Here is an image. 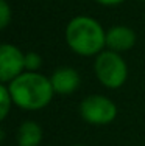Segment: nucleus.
Listing matches in <instances>:
<instances>
[{"label":"nucleus","mask_w":145,"mask_h":146,"mask_svg":"<svg viewBox=\"0 0 145 146\" xmlns=\"http://www.w3.org/2000/svg\"><path fill=\"white\" fill-rule=\"evenodd\" d=\"M65 40L77 54L94 56L106 47V31L92 17L77 16L65 27Z\"/></svg>","instance_id":"obj_2"},{"label":"nucleus","mask_w":145,"mask_h":146,"mask_svg":"<svg viewBox=\"0 0 145 146\" xmlns=\"http://www.w3.org/2000/svg\"><path fill=\"white\" fill-rule=\"evenodd\" d=\"M50 81H51V86H53L55 93H59V95L74 93L81 84V78L78 75V72L72 67L56 68L53 72V75H51Z\"/></svg>","instance_id":"obj_7"},{"label":"nucleus","mask_w":145,"mask_h":146,"mask_svg":"<svg viewBox=\"0 0 145 146\" xmlns=\"http://www.w3.org/2000/svg\"><path fill=\"white\" fill-rule=\"evenodd\" d=\"M94 70L97 79L108 89L122 87L128 78L126 62L123 61L120 53H116L112 50H106L97 54Z\"/></svg>","instance_id":"obj_3"},{"label":"nucleus","mask_w":145,"mask_h":146,"mask_svg":"<svg viewBox=\"0 0 145 146\" xmlns=\"http://www.w3.org/2000/svg\"><path fill=\"white\" fill-rule=\"evenodd\" d=\"M13 103L25 110L44 109L53 98V86L48 78L41 73L27 72L8 82Z\"/></svg>","instance_id":"obj_1"},{"label":"nucleus","mask_w":145,"mask_h":146,"mask_svg":"<svg viewBox=\"0 0 145 146\" xmlns=\"http://www.w3.org/2000/svg\"><path fill=\"white\" fill-rule=\"evenodd\" d=\"M139 2H145V0H139Z\"/></svg>","instance_id":"obj_14"},{"label":"nucleus","mask_w":145,"mask_h":146,"mask_svg":"<svg viewBox=\"0 0 145 146\" xmlns=\"http://www.w3.org/2000/svg\"><path fill=\"white\" fill-rule=\"evenodd\" d=\"M97 3H100V5H105V6H114V5H120V3H123L125 0H95Z\"/></svg>","instance_id":"obj_12"},{"label":"nucleus","mask_w":145,"mask_h":146,"mask_svg":"<svg viewBox=\"0 0 145 146\" xmlns=\"http://www.w3.org/2000/svg\"><path fill=\"white\" fill-rule=\"evenodd\" d=\"M25 68V53L13 44H2L0 47V81L11 82Z\"/></svg>","instance_id":"obj_5"},{"label":"nucleus","mask_w":145,"mask_h":146,"mask_svg":"<svg viewBox=\"0 0 145 146\" xmlns=\"http://www.w3.org/2000/svg\"><path fill=\"white\" fill-rule=\"evenodd\" d=\"M42 140V129L34 121H23L17 129L19 146H37Z\"/></svg>","instance_id":"obj_8"},{"label":"nucleus","mask_w":145,"mask_h":146,"mask_svg":"<svg viewBox=\"0 0 145 146\" xmlns=\"http://www.w3.org/2000/svg\"><path fill=\"white\" fill-rule=\"evenodd\" d=\"M11 104H13V98H11L8 86L2 84L0 86V120H5L6 118Z\"/></svg>","instance_id":"obj_9"},{"label":"nucleus","mask_w":145,"mask_h":146,"mask_svg":"<svg viewBox=\"0 0 145 146\" xmlns=\"http://www.w3.org/2000/svg\"><path fill=\"white\" fill-rule=\"evenodd\" d=\"M42 65V58L36 51H28L25 53V70L28 72H36Z\"/></svg>","instance_id":"obj_10"},{"label":"nucleus","mask_w":145,"mask_h":146,"mask_svg":"<svg viewBox=\"0 0 145 146\" xmlns=\"http://www.w3.org/2000/svg\"><path fill=\"white\" fill-rule=\"evenodd\" d=\"M137 37L136 33L125 25H117L112 27L111 30L106 31V47L116 53L128 51L134 47Z\"/></svg>","instance_id":"obj_6"},{"label":"nucleus","mask_w":145,"mask_h":146,"mask_svg":"<svg viewBox=\"0 0 145 146\" xmlns=\"http://www.w3.org/2000/svg\"><path fill=\"white\" fill-rule=\"evenodd\" d=\"M80 115L89 124L105 126L116 120L117 106L103 95H91L80 104Z\"/></svg>","instance_id":"obj_4"},{"label":"nucleus","mask_w":145,"mask_h":146,"mask_svg":"<svg viewBox=\"0 0 145 146\" xmlns=\"http://www.w3.org/2000/svg\"><path fill=\"white\" fill-rule=\"evenodd\" d=\"M74 146H83V145H74Z\"/></svg>","instance_id":"obj_13"},{"label":"nucleus","mask_w":145,"mask_h":146,"mask_svg":"<svg viewBox=\"0 0 145 146\" xmlns=\"http://www.w3.org/2000/svg\"><path fill=\"white\" fill-rule=\"evenodd\" d=\"M11 20V9L5 0H0V28H6Z\"/></svg>","instance_id":"obj_11"}]
</instances>
